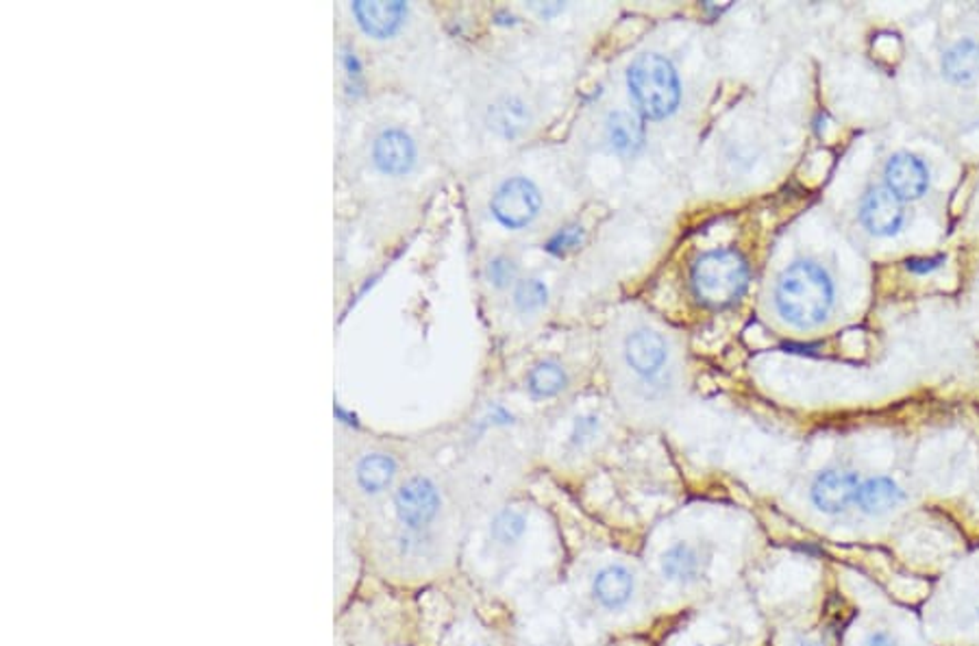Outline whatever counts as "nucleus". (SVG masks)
<instances>
[{"instance_id":"1","label":"nucleus","mask_w":979,"mask_h":646,"mask_svg":"<svg viewBox=\"0 0 979 646\" xmlns=\"http://www.w3.org/2000/svg\"><path fill=\"white\" fill-rule=\"evenodd\" d=\"M466 531L445 486L414 472L371 518L366 551L384 580L429 583L454 571Z\"/></svg>"},{"instance_id":"2","label":"nucleus","mask_w":979,"mask_h":646,"mask_svg":"<svg viewBox=\"0 0 979 646\" xmlns=\"http://www.w3.org/2000/svg\"><path fill=\"white\" fill-rule=\"evenodd\" d=\"M775 305L785 323L799 329L816 326L834 305V283L819 263L794 261L778 281Z\"/></svg>"},{"instance_id":"3","label":"nucleus","mask_w":979,"mask_h":646,"mask_svg":"<svg viewBox=\"0 0 979 646\" xmlns=\"http://www.w3.org/2000/svg\"><path fill=\"white\" fill-rule=\"evenodd\" d=\"M627 87L649 121H664L673 116L681 101V83L675 65L657 53H645L627 67Z\"/></svg>"},{"instance_id":"4","label":"nucleus","mask_w":979,"mask_h":646,"mask_svg":"<svg viewBox=\"0 0 979 646\" xmlns=\"http://www.w3.org/2000/svg\"><path fill=\"white\" fill-rule=\"evenodd\" d=\"M690 285L699 303L708 308L733 305L749 285V263L736 249H715L695 259Z\"/></svg>"},{"instance_id":"5","label":"nucleus","mask_w":979,"mask_h":646,"mask_svg":"<svg viewBox=\"0 0 979 646\" xmlns=\"http://www.w3.org/2000/svg\"><path fill=\"white\" fill-rule=\"evenodd\" d=\"M398 459L388 451L362 452L353 463L351 494L353 503L371 514H375L396 490L398 481Z\"/></svg>"},{"instance_id":"6","label":"nucleus","mask_w":979,"mask_h":646,"mask_svg":"<svg viewBox=\"0 0 979 646\" xmlns=\"http://www.w3.org/2000/svg\"><path fill=\"white\" fill-rule=\"evenodd\" d=\"M638 596H640V577L629 564L621 560L601 562L587 580L590 603L594 605V609L607 616L629 612L638 601Z\"/></svg>"},{"instance_id":"7","label":"nucleus","mask_w":979,"mask_h":646,"mask_svg":"<svg viewBox=\"0 0 979 646\" xmlns=\"http://www.w3.org/2000/svg\"><path fill=\"white\" fill-rule=\"evenodd\" d=\"M540 207H542V196L524 177H514L501 184V188L490 200L492 216L506 229H524L538 218Z\"/></svg>"},{"instance_id":"8","label":"nucleus","mask_w":979,"mask_h":646,"mask_svg":"<svg viewBox=\"0 0 979 646\" xmlns=\"http://www.w3.org/2000/svg\"><path fill=\"white\" fill-rule=\"evenodd\" d=\"M708 562L710 560H708V553L701 546V542L675 540L662 551L657 569H659L662 582H666L673 587H679V590H688L701 582V577L706 575Z\"/></svg>"},{"instance_id":"9","label":"nucleus","mask_w":979,"mask_h":646,"mask_svg":"<svg viewBox=\"0 0 979 646\" xmlns=\"http://www.w3.org/2000/svg\"><path fill=\"white\" fill-rule=\"evenodd\" d=\"M860 479L855 472L843 468H827L819 472L810 486V499L823 514L836 517L855 501Z\"/></svg>"},{"instance_id":"10","label":"nucleus","mask_w":979,"mask_h":646,"mask_svg":"<svg viewBox=\"0 0 979 646\" xmlns=\"http://www.w3.org/2000/svg\"><path fill=\"white\" fill-rule=\"evenodd\" d=\"M860 220L868 229V233L888 238L895 236L904 225V207L902 200L888 188H875L862 198Z\"/></svg>"},{"instance_id":"11","label":"nucleus","mask_w":979,"mask_h":646,"mask_svg":"<svg viewBox=\"0 0 979 646\" xmlns=\"http://www.w3.org/2000/svg\"><path fill=\"white\" fill-rule=\"evenodd\" d=\"M375 166L390 177L407 175L416 164V144L403 129L382 131L373 144Z\"/></svg>"},{"instance_id":"12","label":"nucleus","mask_w":979,"mask_h":646,"mask_svg":"<svg viewBox=\"0 0 979 646\" xmlns=\"http://www.w3.org/2000/svg\"><path fill=\"white\" fill-rule=\"evenodd\" d=\"M884 177H886L888 190L902 202L920 198L927 192V186H929L927 166L910 153L893 155L886 164Z\"/></svg>"},{"instance_id":"13","label":"nucleus","mask_w":979,"mask_h":646,"mask_svg":"<svg viewBox=\"0 0 979 646\" xmlns=\"http://www.w3.org/2000/svg\"><path fill=\"white\" fill-rule=\"evenodd\" d=\"M668 346L666 340L652 329H640L632 333L625 342V362L638 377L652 379L666 364Z\"/></svg>"},{"instance_id":"14","label":"nucleus","mask_w":979,"mask_h":646,"mask_svg":"<svg viewBox=\"0 0 979 646\" xmlns=\"http://www.w3.org/2000/svg\"><path fill=\"white\" fill-rule=\"evenodd\" d=\"M353 13L366 35L377 38V40H386V38H392L400 29V24L405 22L407 4L400 0H392V2L357 0V2H353Z\"/></svg>"},{"instance_id":"15","label":"nucleus","mask_w":979,"mask_h":646,"mask_svg":"<svg viewBox=\"0 0 979 646\" xmlns=\"http://www.w3.org/2000/svg\"><path fill=\"white\" fill-rule=\"evenodd\" d=\"M904 499H906V494L899 488V483H895L888 477H875V479L860 483L853 503L866 517H882V514H888L895 508H899Z\"/></svg>"},{"instance_id":"16","label":"nucleus","mask_w":979,"mask_h":646,"mask_svg":"<svg viewBox=\"0 0 979 646\" xmlns=\"http://www.w3.org/2000/svg\"><path fill=\"white\" fill-rule=\"evenodd\" d=\"M605 137L616 155L634 157L645 146V125L629 112H614L607 116Z\"/></svg>"},{"instance_id":"17","label":"nucleus","mask_w":979,"mask_h":646,"mask_svg":"<svg viewBox=\"0 0 979 646\" xmlns=\"http://www.w3.org/2000/svg\"><path fill=\"white\" fill-rule=\"evenodd\" d=\"M942 72L951 83L965 85L979 79V44L973 40H962L951 46L942 60Z\"/></svg>"},{"instance_id":"18","label":"nucleus","mask_w":979,"mask_h":646,"mask_svg":"<svg viewBox=\"0 0 979 646\" xmlns=\"http://www.w3.org/2000/svg\"><path fill=\"white\" fill-rule=\"evenodd\" d=\"M531 123L527 105L519 98H503L490 110V127L503 137H519Z\"/></svg>"},{"instance_id":"19","label":"nucleus","mask_w":979,"mask_h":646,"mask_svg":"<svg viewBox=\"0 0 979 646\" xmlns=\"http://www.w3.org/2000/svg\"><path fill=\"white\" fill-rule=\"evenodd\" d=\"M569 386L566 371L555 362H540L527 375V389L533 398H553Z\"/></svg>"},{"instance_id":"20","label":"nucleus","mask_w":979,"mask_h":646,"mask_svg":"<svg viewBox=\"0 0 979 646\" xmlns=\"http://www.w3.org/2000/svg\"><path fill=\"white\" fill-rule=\"evenodd\" d=\"M440 646H501L499 640L492 636V632L488 627H483L481 623H477L475 618H459L456 621L447 634Z\"/></svg>"},{"instance_id":"21","label":"nucleus","mask_w":979,"mask_h":646,"mask_svg":"<svg viewBox=\"0 0 979 646\" xmlns=\"http://www.w3.org/2000/svg\"><path fill=\"white\" fill-rule=\"evenodd\" d=\"M549 299V290L538 279H524L514 290V305L522 314L540 310Z\"/></svg>"},{"instance_id":"22","label":"nucleus","mask_w":979,"mask_h":646,"mask_svg":"<svg viewBox=\"0 0 979 646\" xmlns=\"http://www.w3.org/2000/svg\"><path fill=\"white\" fill-rule=\"evenodd\" d=\"M584 238H586V233H584V229H582L580 225H569V227H564V229H560V231L546 242V251H549L551 256H558V258L569 256V253L577 251V249L584 244Z\"/></svg>"},{"instance_id":"23","label":"nucleus","mask_w":979,"mask_h":646,"mask_svg":"<svg viewBox=\"0 0 979 646\" xmlns=\"http://www.w3.org/2000/svg\"><path fill=\"white\" fill-rule=\"evenodd\" d=\"M517 263L510 258H494L488 263V279L494 288H508L517 279Z\"/></svg>"},{"instance_id":"24","label":"nucleus","mask_w":979,"mask_h":646,"mask_svg":"<svg viewBox=\"0 0 979 646\" xmlns=\"http://www.w3.org/2000/svg\"><path fill=\"white\" fill-rule=\"evenodd\" d=\"M596 431H598V418H596V416L577 418L575 429H573V434H571V447H573V449H582V447H586L587 442L594 440Z\"/></svg>"},{"instance_id":"25","label":"nucleus","mask_w":979,"mask_h":646,"mask_svg":"<svg viewBox=\"0 0 979 646\" xmlns=\"http://www.w3.org/2000/svg\"><path fill=\"white\" fill-rule=\"evenodd\" d=\"M342 64H344V70H346L348 87H353V90L360 92V87H362V64H360L355 51L346 49V51L342 53Z\"/></svg>"},{"instance_id":"26","label":"nucleus","mask_w":979,"mask_h":646,"mask_svg":"<svg viewBox=\"0 0 979 646\" xmlns=\"http://www.w3.org/2000/svg\"><path fill=\"white\" fill-rule=\"evenodd\" d=\"M942 263H945L942 256H938V258H913L906 261V268L914 272V274H927V272L938 270Z\"/></svg>"},{"instance_id":"27","label":"nucleus","mask_w":979,"mask_h":646,"mask_svg":"<svg viewBox=\"0 0 979 646\" xmlns=\"http://www.w3.org/2000/svg\"><path fill=\"white\" fill-rule=\"evenodd\" d=\"M864 646H897L895 645V640H893V636L891 634H886V632H873L868 638H866V643Z\"/></svg>"}]
</instances>
